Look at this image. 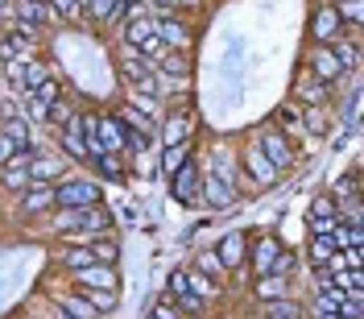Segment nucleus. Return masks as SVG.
Masks as SVG:
<instances>
[{
  "mask_svg": "<svg viewBox=\"0 0 364 319\" xmlns=\"http://www.w3.org/2000/svg\"><path fill=\"white\" fill-rule=\"evenodd\" d=\"M58 232H75V241L83 245L87 236H104L112 228V211L104 204H91V207H63L58 220H54Z\"/></svg>",
  "mask_w": 364,
  "mask_h": 319,
  "instance_id": "obj_1",
  "label": "nucleus"
},
{
  "mask_svg": "<svg viewBox=\"0 0 364 319\" xmlns=\"http://www.w3.org/2000/svg\"><path fill=\"white\" fill-rule=\"evenodd\" d=\"M120 75H124V83L133 88V95H158V79H154V67L136 54L133 46H124V54H120Z\"/></svg>",
  "mask_w": 364,
  "mask_h": 319,
  "instance_id": "obj_2",
  "label": "nucleus"
},
{
  "mask_svg": "<svg viewBox=\"0 0 364 319\" xmlns=\"http://www.w3.org/2000/svg\"><path fill=\"white\" fill-rule=\"evenodd\" d=\"M91 204H100V182L91 179L54 182V207H91Z\"/></svg>",
  "mask_w": 364,
  "mask_h": 319,
  "instance_id": "obj_3",
  "label": "nucleus"
},
{
  "mask_svg": "<svg viewBox=\"0 0 364 319\" xmlns=\"http://www.w3.org/2000/svg\"><path fill=\"white\" fill-rule=\"evenodd\" d=\"M0 58H17V63H33L38 58V38L29 33V29H13V33H4L0 38Z\"/></svg>",
  "mask_w": 364,
  "mask_h": 319,
  "instance_id": "obj_4",
  "label": "nucleus"
},
{
  "mask_svg": "<svg viewBox=\"0 0 364 319\" xmlns=\"http://www.w3.org/2000/svg\"><path fill=\"white\" fill-rule=\"evenodd\" d=\"M13 17H17V25L29 29V33H38L42 25L58 21V17H54V9H50L46 0H17V4H13Z\"/></svg>",
  "mask_w": 364,
  "mask_h": 319,
  "instance_id": "obj_5",
  "label": "nucleus"
},
{
  "mask_svg": "<svg viewBox=\"0 0 364 319\" xmlns=\"http://www.w3.org/2000/svg\"><path fill=\"white\" fill-rule=\"evenodd\" d=\"M211 253L220 257V266H224V270H240V266L249 261V236H245V232H228Z\"/></svg>",
  "mask_w": 364,
  "mask_h": 319,
  "instance_id": "obj_6",
  "label": "nucleus"
},
{
  "mask_svg": "<svg viewBox=\"0 0 364 319\" xmlns=\"http://www.w3.org/2000/svg\"><path fill=\"white\" fill-rule=\"evenodd\" d=\"M154 38H158L166 50H186V46H191V33H186V25L174 21L170 13H158V17H154Z\"/></svg>",
  "mask_w": 364,
  "mask_h": 319,
  "instance_id": "obj_7",
  "label": "nucleus"
},
{
  "mask_svg": "<svg viewBox=\"0 0 364 319\" xmlns=\"http://www.w3.org/2000/svg\"><path fill=\"white\" fill-rule=\"evenodd\" d=\"M29 158H33V150H21L0 166V187L4 191H25L29 187Z\"/></svg>",
  "mask_w": 364,
  "mask_h": 319,
  "instance_id": "obj_8",
  "label": "nucleus"
},
{
  "mask_svg": "<svg viewBox=\"0 0 364 319\" xmlns=\"http://www.w3.org/2000/svg\"><path fill=\"white\" fill-rule=\"evenodd\" d=\"M170 187H174V199L178 204H199L203 195H199V170H195V162H186L182 170L170 174Z\"/></svg>",
  "mask_w": 364,
  "mask_h": 319,
  "instance_id": "obj_9",
  "label": "nucleus"
},
{
  "mask_svg": "<svg viewBox=\"0 0 364 319\" xmlns=\"http://www.w3.org/2000/svg\"><path fill=\"white\" fill-rule=\"evenodd\" d=\"M75 282L83 291H116L120 286L116 282V266H83V270H75Z\"/></svg>",
  "mask_w": 364,
  "mask_h": 319,
  "instance_id": "obj_10",
  "label": "nucleus"
},
{
  "mask_svg": "<svg viewBox=\"0 0 364 319\" xmlns=\"http://www.w3.org/2000/svg\"><path fill=\"white\" fill-rule=\"evenodd\" d=\"M257 150H261V154H265V158H269L273 166H277V170L294 162V150H290V141H286V137L277 133V129H265V133H261V145H257Z\"/></svg>",
  "mask_w": 364,
  "mask_h": 319,
  "instance_id": "obj_11",
  "label": "nucleus"
},
{
  "mask_svg": "<svg viewBox=\"0 0 364 319\" xmlns=\"http://www.w3.org/2000/svg\"><path fill=\"white\" fill-rule=\"evenodd\" d=\"M311 75H315L318 83H336L343 75V67H340V58H336L331 46H318L315 54H311Z\"/></svg>",
  "mask_w": 364,
  "mask_h": 319,
  "instance_id": "obj_12",
  "label": "nucleus"
},
{
  "mask_svg": "<svg viewBox=\"0 0 364 319\" xmlns=\"http://www.w3.org/2000/svg\"><path fill=\"white\" fill-rule=\"evenodd\" d=\"M46 207H54V182H29L21 191V211L25 216H38Z\"/></svg>",
  "mask_w": 364,
  "mask_h": 319,
  "instance_id": "obj_13",
  "label": "nucleus"
},
{
  "mask_svg": "<svg viewBox=\"0 0 364 319\" xmlns=\"http://www.w3.org/2000/svg\"><path fill=\"white\" fill-rule=\"evenodd\" d=\"M95 133H100V141H104V154H124V137H129V129H124L116 116H100V120H95Z\"/></svg>",
  "mask_w": 364,
  "mask_h": 319,
  "instance_id": "obj_14",
  "label": "nucleus"
},
{
  "mask_svg": "<svg viewBox=\"0 0 364 319\" xmlns=\"http://www.w3.org/2000/svg\"><path fill=\"white\" fill-rule=\"evenodd\" d=\"M277 257H282V245L273 241V236H265V241H257L252 245V253H249V266H252V273L261 278V273H273V266H277Z\"/></svg>",
  "mask_w": 364,
  "mask_h": 319,
  "instance_id": "obj_15",
  "label": "nucleus"
},
{
  "mask_svg": "<svg viewBox=\"0 0 364 319\" xmlns=\"http://www.w3.org/2000/svg\"><path fill=\"white\" fill-rule=\"evenodd\" d=\"M245 170H249V179H252V182H261V187H273V182H277V174H282V170H277V166H273V162L265 158L257 145H252L249 154H245Z\"/></svg>",
  "mask_w": 364,
  "mask_h": 319,
  "instance_id": "obj_16",
  "label": "nucleus"
},
{
  "mask_svg": "<svg viewBox=\"0 0 364 319\" xmlns=\"http://www.w3.org/2000/svg\"><path fill=\"white\" fill-rule=\"evenodd\" d=\"M340 29H343V21L336 17V9H318L315 21H311V33H315V42H323V46L340 42Z\"/></svg>",
  "mask_w": 364,
  "mask_h": 319,
  "instance_id": "obj_17",
  "label": "nucleus"
},
{
  "mask_svg": "<svg viewBox=\"0 0 364 319\" xmlns=\"http://www.w3.org/2000/svg\"><path fill=\"white\" fill-rule=\"evenodd\" d=\"M203 195V204H211V207H232L236 204V191L228 187V182H220L215 174H207V187L199 191Z\"/></svg>",
  "mask_w": 364,
  "mask_h": 319,
  "instance_id": "obj_18",
  "label": "nucleus"
},
{
  "mask_svg": "<svg viewBox=\"0 0 364 319\" xmlns=\"http://www.w3.org/2000/svg\"><path fill=\"white\" fill-rule=\"evenodd\" d=\"M211 174L236 191V154H232V150H215V154H211Z\"/></svg>",
  "mask_w": 364,
  "mask_h": 319,
  "instance_id": "obj_19",
  "label": "nucleus"
},
{
  "mask_svg": "<svg viewBox=\"0 0 364 319\" xmlns=\"http://www.w3.org/2000/svg\"><path fill=\"white\" fill-rule=\"evenodd\" d=\"M63 150H67L75 162L87 158V145H83V133H79V116H70L67 125H63Z\"/></svg>",
  "mask_w": 364,
  "mask_h": 319,
  "instance_id": "obj_20",
  "label": "nucleus"
},
{
  "mask_svg": "<svg viewBox=\"0 0 364 319\" xmlns=\"http://www.w3.org/2000/svg\"><path fill=\"white\" fill-rule=\"evenodd\" d=\"M311 224H340V207L331 195H315L311 199Z\"/></svg>",
  "mask_w": 364,
  "mask_h": 319,
  "instance_id": "obj_21",
  "label": "nucleus"
},
{
  "mask_svg": "<svg viewBox=\"0 0 364 319\" xmlns=\"http://www.w3.org/2000/svg\"><path fill=\"white\" fill-rule=\"evenodd\" d=\"M63 174L58 158H29V182H54Z\"/></svg>",
  "mask_w": 364,
  "mask_h": 319,
  "instance_id": "obj_22",
  "label": "nucleus"
},
{
  "mask_svg": "<svg viewBox=\"0 0 364 319\" xmlns=\"http://www.w3.org/2000/svg\"><path fill=\"white\" fill-rule=\"evenodd\" d=\"M252 291H257V298H265V303H273V298H286V278H282V273H261Z\"/></svg>",
  "mask_w": 364,
  "mask_h": 319,
  "instance_id": "obj_23",
  "label": "nucleus"
},
{
  "mask_svg": "<svg viewBox=\"0 0 364 319\" xmlns=\"http://www.w3.org/2000/svg\"><path fill=\"white\" fill-rule=\"evenodd\" d=\"M116 120H120V125H124V129H129V133H154V120H149V116L145 113H136L133 104H124V108H120V116H116Z\"/></svg>",
  "mask_w": 364,
  "mask_h": 319,
  "instance_id": "obj_24",
  "label": "nucleus"
},
{
  "mask_svg": "<svg viewBox=\"0 0 364 319\" xmlns=\"http://www.w3.org/2000/svg\"><path fill=\"white\" fill-rule=\"evenodd\" d=\"M58 307H63L67 315H75V319H100V311H95L83 295H58Z\"/></svg>",
  "mask_w": 364,
  "mask_h": 319,
  "instance_id": "obj_25",
  "label": "nucleus"
},
{
  "mask_svg": "<svg viewBox=\"0 0 364 319\" xmlns=\"http://www.w3.org/2000/svg\"><path fill=\"white\" fill-rule=\"evenodd\" d=\"M87 4L100 21H120V17L129 13V0H87Z\"/></svg>",
  "mask_w": 364,
  "mask_h": 319,
  "instance_id": "obj_26",
  "label": "nucleus"
},
{
  "mask_svg": "<svg viewBox=\"0 0 364 319\" xmlns=\"http://www.w3.org/2000/svg\"><path fill=\"white\" fill-rule=\"evenodd\" d=\"M191 162V141H178V145H166V158H161V170L166 174H174Z\"/></svg>",
  "mask_w": 364,
  "mask_h": 319,
  "instance_id": "obj_27",
  "label": "nucleus"
},
{
  "mask_svg": "<svg viewBox=\"0 0 364 319\" xmlns=\"http://www.w3.org/2000/svg\"><path fill=\"white\" fill-rule=\"evenodd\" d=\"M186 291H191L195 298H203V303H207V298H215V295H220V286H215V282H211L207 273H199V270H191V273H186Z\"/></svg>",
  "mask_w": 364,
  "mask_h": 319,
  "instance_id": "obj_28",
  "label": "nucleus"
},
{
  "mask_svg": "<svg viewBox=\"0 0 364 319\" xmlns=\"http://www.w3.org/2000/svg\"><path fill=\"white\" fill-rule=\"evenodd\" d=\"M83 245H91V253H95V261H100V266H116V241L112 236H87V241H83Z\"/></svg>",
  "mask_w": 364,
  "mask_h": 319,
  "instance_id": "obj_29",
  "label": "nucleus"
},
{
  "mask_svg": "<svg viewBox=\"0 0 364 319\" xmlns=\"http://www.w3.org/2000/svg\"><path fill=\"white\" fill-rule=\"evenodd\" d=\"M63 266H67V270L75 273V270H83V266H100V261H95L91 245H70V249L63 253Z\"/></svg>",
  "mask_w": 364,
  "mask_h": 319,
  "instance_id": "obj_30",
  "label": "nucleus"
},
{
  "mask_svg": "<svg viewBox=\"0 0 364 319\" xmlns=\"http://www.w3.org/2000/svg\"><path fill=\"white\" fill-rule=\"evenodd\" d=\"M0 133H4V137H13V141H17V150H29V120H25V116L0 120Z\"/></svg>",
  "mask_w": 364,
  "mask_h": 319,
  "instance_id": "obj_31",
  "label": "nucleus"
},
{
  "mask_svg": "<svg viewBox=\"0 0 364 319\" xmlns=\"http://www.w3.org/2000/svg\"><path fill=\"white\" fill-rule=\"evenodd\" d=\"M356 195H360V174L348 170V174L336 182V195H331V199H336V207H340V204H348V199H356Z\"/></svg>",
  "mask_w": 364,
  "mask_h": 319,
  "instance_id": "obj_32",
  "label": "nucleus"
},
{
  "mask_svg": "<svg viewBox=\"0 0 364 319\" xmlns=\"http://www.w3.org/2000/svg\"><path fill=\"white\" fill-rule=\"evenodd\" d=\"M265 319H302V307L290 298H273V303H265Z\"/></svg>",
  "mask_w": 364,
  "mask_h": 319,
  "instance_id": "obj_33",
  "label": "nucleus"
},
{
  "mask_svg": "<svg viewBox=\"0 0 364 319\" xmlns=\"http://www.w3.org/2000/svg\"><path fill=\"white\" fill-rule=\"evenodd\" d=\"M294 91L302 95V100H306V104H323V100H327V91H323V83H318L315 75H302Z\"/></svg>",
  "mask_w": 364,
  "mask_h": 319,
  "instance_id": "obj_34",
  "label": "nucleus"
},
{
  "mask_svg": "<svg viewBox=\"0 0 364 319\" xmlns=\"http://www.w3.org/2000/svg\"><path fill=\"white\" fill-rule=\"evenodd\" d=\"M336 253H340V249L331 245V236H315V241H311V261H315V270H323Z\"/></svg>",
  "mask_w": 364,
  "mask_h": 319,
  "instance_id": "obj_35",
  "label": "nucleus"
},
{
  "mask_svg": "<svg viewBox=\"0 0 364 319\" xmlns=\"http://www.w3.org/2000/svg\"><path fill=\"white\" fill-rule=\"evenodd\" d=\"M46 4L54 9L58 21H79L83 17V0H46Z\"/></svg>",
  "mask_w": 364,
  "mask_h": 319,
  "instance_id": "obj_36",
  "label": "nucleus"
},
{
  "mask_svg": "<svg viewBox=\"0 0 364 319\" xmlns=\"http://www.w3.org/2000/svg\"><path fill=\"white\" fill-rule=\"evenodd\" d=\"M186 133H191V116H170L161 141H166V145H178V141H186Z\"/></svg>",
  "mask_w": 364,
  "mask_h": 319,
  "instance_id": "obj_37",
  "label": "nucleus"
},
{
  "mask_svg": "<svg viewBox=\"0 0 364 319\" xmlns=\"http://www.w3.org/2000/svg\"><path fill=\"white\" fill-rule=\"evenodd\" d=\"M336 17L348 25H356L364 17V0H336Z\"/></svg>",
  "mask_w": 364,
  "mask_h": 319,
  "instance_id": "obj_38",
  "label": "nucleus"
},
{
  "mask_svg": "<svg viewBox=\"0 0 364 319\" xmlns=\"http://www.w3.org/2000/svg\"><path fill=\"white\" fill-rule=\"evenodd\" d=\"M83 298H87V303L95 307V311H100V315L116 307V291H83Z\"/></svg>",
  "mask_w": 364,
  "mask_h": 319,
  "instance_id": "obj_39",
  "label": "nucleus"
},
{
  "mask_svg": "<svg viewBox=\"0 0 364 319\" xmlns=\"http://www.w3.org/2000/svg\"><path fill=\"white\" fill-rule=\"evenodd\" d=\"M29 95H38V100H42L46 108H54V104H58V95H63V88H58L54 79H46V83H38V88L29 91Z\"/></svg>",
  "mask_w": 364,
  "mask_h": 319,
  "instance_id": "obj_40",
  "label": "nucleus"
},
{
  "mask_svg": "<svg viewBox=\"0 0 364 319\" xmlns=\"http://www.w3.org/2000/svg\"><path fill=\"white\" fill-rule=\"evenodd\" d=\"M46 79H50V70H46L38 58H33V63H25V91H33L38 83H46Z\"/></svg>",
  "mask_w": 364,
  "mask_h": 319,
  "instance_id": "obj_41",
  "label": "nucleus"
},
{
  "mask_svg": "<svg viewBox=\"0 0 364 319\" xmlns=\"http://www.w3.org/2000/svg\"><path fill=\"white\" fill-rule=\"evenodd\" d=\"M4 75H9V83L17 91H25V63H17V58H4Z\"/></svg>",
  "mask_w": 364,
  "mask_h": 319,
  "instance_id": "obj_42",
  "label": "nucleus"
},
{
  "mask_svg": "<svg viewBox=\"0 0 364 319\" xmlns=\"http://www.w3.org/2000/svg\"><path fill=\"white\" fill-rule=\"evenodd\" d=\"M25 120H38V125H42V120H50V108H46L38 95H29V100H25Z\"/></svg>",
  "mask_w": 364,
  "mask_h": 319,
  "instance_id": "obj_43",
  "label": "nucleus"
},
{
  "mask_svg": "<svg viewBox=\"0 0 364 319\" xmlns=\"http://www.w3.org/2000/svg\"><path fill=\"white\" fill-rule=\"evenodd\" d=\"M199 273H207V278L215 282V278L224 273V266H220V257H215V253H199Z\"/></svg>",
  "mask_w": 364,
  "mask_h": 319,
  "instance_id": "obj_44",
  "label": "nucleus"
},
{
  "mask_svg": "<svg viewBox=\"0 0 364 319\" xmlns=\"http://www.w3.org/2000/svg\"><path fill=\"white\" fill-rule=\"evenodd\" d=\"M154 319H186V315H182V307L174 298H161L158 307H154Z\"/></svg>",
  "mask_w": 364,
  "mask_h": 319,
  "instance_id": "obj_45",
  "label": "nucleus"
},
{
  "mask_svg": "<svg viewBox=\"0 0 364 319\" xmlns=\"http://www.w3.org/2000/svg\"><path fill=\"white\" fill-rule=\"evenodd\" d=\"M95 166H100V174H108V179H120V162H116V154H104V158H95Z\"/></svg>",
  "mask_w": 364,
  "mask_h": 319,
  "instance_id": "obj_46",
  "label": "nucleus"
},
{
  "mask_svg": "<svg viewBox=\"0 0 364 319\" xmlns=\"http://www.w3.org/2000/svg\"><path fill=\"white\" fill-rule=\"evenodd\" d=\"M145 145H149V137L145 133H129L124 137V154H145Z\"/></svg>",
  "mask_w": 364,
  "mask_h": 319,
  "instance_id": "obj_47",
  "label": "nucleus"
},
{
  "mask_svg": "<svg viewBox=\"0 0 364 319\" xmlns=\"http://www.w3.org/2000/svg\"><path fill=\"white\" fill-rule=\"evenodd\" d=\"M13 154H21V150H17V141H13V137H4V133H0V166H4V162L13 158Z\"/></svg>",
  "mask_w": 364,
  "mask_h": 319,
  "instance_id": "obj_48",
  "label": "nucleus"
},
{
  "mask_svg": "<svg viewBox=\"0 0 364 319\" xmlns=\"http://www.w3.org/2000/svg\"><path fill=\"white\" fill-rule=\"evenodd\" d=\"M306 120H311V133H323V129H327V120H323V116H318V113H311V116H306Z\"/></svg>",
  "mask_w": 364,
  "mask_h": 319,
  "instance_id": "obj_49",
  "label": "nucleus"
},
{
  "mask_svg": "<svg viewBox=\"0 0 364 319\" xmlns=\"http://www.w3.org/2000/svg\"><path fill=\"white\" fill-rule=\"evenodd\" d=\"M158 4H170V9H174V4H182V9H199L203 0H158Z\"/></svg>",
  "mask_w": 364,
  "mask_h": 319,
  "instance_id": "obj_50",
  "label": "nucleus"
},
{
  "mask_svg": "<svg viewBox=\"0 0 364 319\" xmlns=\"http://www.w3.org/2000/svg\"><path fill=\"white\" fill-rule=\"evenodd\" d=\"M54 319H75V315H67V311H63V307H54Z\"/></svg>",
  "mask_w": 364,
  "mask_h": 319,
  "instance_id": "obj_51",
  "label": "nucleus"
},
{
  "mask_svg": "<svg viewBox=\"0 0 364 319\" xmlns=\"http://www.w3.org/2000/svg\"><path fill=\"white\" fill-rule=\"evenodd\" d=\"M186 319H195V315H186Z\"/></svg>",
  "mask_w": 364,
  "mask_h": 319,
  "instance_id": "obj_52",
  "label": "nucleus"
},
{
  "mask_svg": "<svg viewBox=\"0 0 364 319\" xmlns=\"http://www.w3.org/2000/svg\"><path fill=\"white\" fill-rule=\"evenodd\" d=\"M149 319H154V315H149Z\"/></svg>",
  "mask_w": 364,
  "mask_h": 319,
  "instance_id": "obj_53",
  "label": "nucleus"
}]
</instances>
